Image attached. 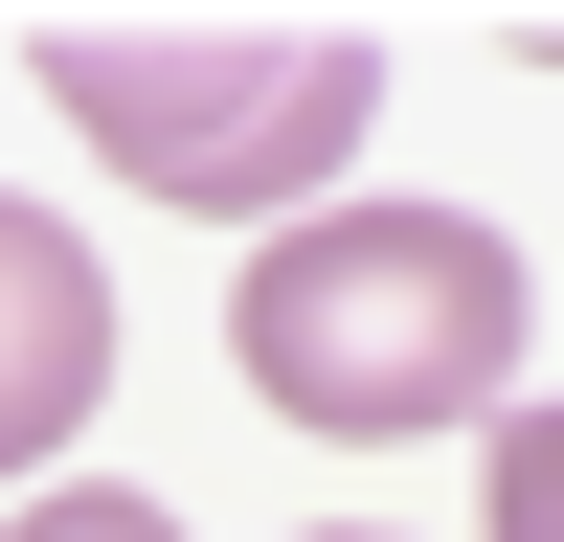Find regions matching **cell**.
<instances>
[{
  "label": "cell",
  "instance_id": "cell-1",
  "mask_svg": "<svg viewBox=\"0 0 564 542\" xmlns=\"http://www.w3.org/2000/svg\"><path fill=\"white\" fill-rule=\"evenodd\" d=\"M45 90L90 113L113 181L271 226V204H316V181L361 159L384 45H361L339 0H159V23H135V0H68V23H45Z\"/></svg>",
  "mask_w": 564,
  "mask_h": 542
},
{
  "label": "cell",
  "instance_id": "cell-2",
  "mask_svg": "<svg viewBox=\"0 0 564 542\" xmlns=\"http://www.w3.org/2000/svg\"><path fill=\"white\" fill-rule=\"evenodd\" d=\"M226 339H249V384L294 430H452V406H497L542 361V294L452 204H339V226H271L249 249Z\"/></svg>",
  "mask_w": 564,
  "mask_h": 542
},
{
  "label": "cell",
  "instance_id": "cell-3",
  "mask_svg": "<svg viewBox=\"0 0 564 542\" xmlns=\"http://www.w3.org/2000/svg\"><path fill=\"white\" fill-rule=\"evenodd\" d=\"M90 384H113V294L45 204H0V475H45L90 430Z\"/></svg>",
  "mask_w": 564,
  "mask_h": 542
},
{
  "label": "cell",
  "instance_id": "cell-4",
  "mask_svg": "<svg viewBox=\"0 0 564 542\" xmlns=\"http://www.w3.org/2000/svg\"><path fill=\"white\" fill-rule=\"evenodd\" d=\"M0 542H181V520H159V497H113V475H90V497H23Z\"/></svg>",
  "mask_w": 564,
  "mask_h": 542
}]
</instances>
